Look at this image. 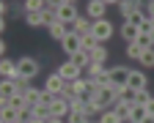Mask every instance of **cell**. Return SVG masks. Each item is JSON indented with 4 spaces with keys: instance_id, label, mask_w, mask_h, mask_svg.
Listing matches in <instances>:
<instances>
[{
    "instance_id": "6da1fadb",
    "label": "cell",
    "mask_w": 154,
    "mask_h": 123,
    "mask_svg": "<svg viewBox=\"0 0 154 123\" xmlns=\"http://www.w3.org/2000/svg\"><path fill=\"white\" fill-rule=\"evenodd\" d=\"M17 71H19V77L33 79L38 71H42V66H38V60H36V57H19V60H17Z\"/></svg>"
},
{
    "instance_id": "7a4b0ae2",
    "label": "cell",
    "mask_w": 154,
    "mask_h": 123,
    "mask_svg": "<svg viewBox=\"0 0 154 123\" xmlns=\"http://www.w3.org/2000/svg\"><path fill=\"white\" fill-rule=\"evenodd\" d=\"M50 115H52V118H69V115H72L69 98H63V96H55V98L50 101Z\"/></svg>"
},
{
    "instance_id": "3957f363",
    "label": "cell",
    "mask_w": 154,
    "mask_h": 123,
    "mask_svg": "<svg viewBox=\"0 0 154 123\" xmlns=\"http://www.w3.org/2000/svg\"><path fill=\"white\" fill-rule=\"evenodd\" d=\"M129 74H132L129 66H113L110 69V85L113 88H124L127 82H129Z\"/></svg>"
},
{
    "instance_id": "277c9868",
    "label": "cell",
    "mask_w": 154,
    "mask_h": 123,
    "mask_svg": "<svg viewBox=\"0 0 154 123\" xmlns=\"http://www.w3.org/2000/svg\"><path fill=\"white\" fill-rule=\"evenodd\" d=\"M44 90H47L50 96H61V93L66 90V79L58 74V71H55V74H50V77H47V82H44Z\"/></svg>"
},
{
    "instance_id": "5b68a950",
    "label": "cell",
    "mask_w": 154,
    "mask_h": 123,
    "mask_svg": "<svg viewBox=\"0 0 154 123\" xmlns=\"http://www.w3.org/2000/svg\"><path fill=\"white\" fill-rule=\"evenodd\" d=\"M91 33H94L96 38H99V44H105L107 38H113V22H107V19H96Z\"/></svg>"
},
{
    "instance_id": "8992f818",
    "label": "cell",
    "mask_w": 154,
    "mask_h": 123,
    "mask_svg": "<svg viewBox=\"0 0 154 123\" xmlns=\"http://www.w3.org/2000/svg\"><path fill=\"white\" fill-rule=\"evenodd\" d=\"M105 11H107V3L105 0H88V6H85V16L88 19H105Z\"/></svg>"
},
{
    "instance_id": "52a82bcc",
    "label": "cell",
    "mask_w": 154,
    "mask_h": 123,
    "mask_svg": "<svg viewBox=\"0 0 154 123\" xmlns=\"http://www.w3.org/2000/svg\"><path fill=\"white\" fill-rule=\"evenodd\" d=\"M25 115L19 112V110H14L11 104H6V101H0V123H19Z\"/></svg>"
},
{
    "instance_id": "ba28073f",
    "label": "cell",
    "mask_w": 154,
    "mask_h": 123,
    "mask_svg": "<svg viewBox=\"0 0 154 123\" xmlns=\"http://www.w3.org/2000/svg\"><path fill=\"white\" fill-rule=\"evenodd\" d=\"M55 14H58V19H61V22H66L69 28L77 22V19H80V14H77V6H72V3H63Z\"/></svg>"
},
{
    "instance_id": "9c48e42d",
    "label": "cell",
    "mask_w": 154,
    "mask_h": 123,
    "mask_svg": "<svg viewBox=\"0 0 154 123\" xmlns=\"http://www.w3.org/2000/svg\"><path fill=\"white\" fill-rule=\"evenodd\" d=\"M61 47H63V52L72 57L74 52H80V49H83V36H77V33H69V36L61 41Z\"/></svg>"
},
{
    "instance_id": "30bf717a",
    "label": "cell",
    "mask_w": 154,
    "mask_h": 123,
    "mask_svg": "<svg viewBox=\"0 0 154 123\" xmlns=\"http://www.w3.org/2000/svg\"><path fill=\"white\" fill-rule=\"evenodd\" d=\"M58 74H61L66 82H74V79H80V77H83V69H77L74 63H69V60H66V63L58 66Z\"/></svg>"
},
{
    "instance_id": "8fae6325",
    "label": "cell",
    "mask_w": 154,
    "mask_h": 123,
    "mask_svg": "<svg viewBox=\"0 0 154 123\" xmlns=\"http://www.w3.org/2000/svg\"><path fill=\"white\" fill-rule=\"evenodd\" d=\"M47 33L55 38V41H63L69 33H72V28L66 25V22H61V19H58V22H52V25H47Z\"/></svg>"
},
{
    "instance_id": "7c38bea8",
    "label": "cell",
    "mask_w": 154,
    "mask_h": 123,
    "mask_svg": "<svg viewBox=\"0 0 154 123\" xmlns=\"http://www.w3.org/2000/svg\"><path fill=\"white\" fill-rule=\"evenodd\" d=\"M119 33H121V38H127V44H135V41H138V36H140V28L124 19V25L119 28Z\"/></svg>"
},
{
    "instance_id": "4fadbf2b",
    "label": "cell",
    "mask_w": 154,
    "mask_h": 123,
    "mask_svg": "<svg viewBox=\"0 0 154 123\" xmlns=\"http://www.w3.org/2000/svg\"><path fill=\"white\" fill-rule=\"evenodd\" d=\"M94 30V19H88L85 14H80V19L72 25V33H77V36H88Z\"/></svg>"
},
{
    "instance_id": "5bb4252c",
    "label": "cell",
    "mask_w": 154,
    "mask_h": 123,
    "mask_svg": "<svg viewBox=\"0 0 154 123\" xmlns=\"http://www.w3.org/2000/svg\"><path fill=\"white\" fill-rule=\"evenodd\" d=\"M127 85H129L132 90H146V88H149V77H146L143 71H132Z\"/></svg>"
},
{
    "instance_id": "9a60e30c",
    "label": "cell",
    "mask_w": 154,
    "mask_h": 123,
    "mask_svg": "<svg viewBox=\"0 0 154 123\" xmlns=\"http://www.w3.org/2000/svg\"><path fill=\"white\" fill-rule=\"evenodd\" d=\"M132 107H135V104H127V101H119V98H116V104H113L110 110L127 123V120H132Z\"/></svg>"
},
{
    "instance_id": "2e32d148",
    "label": "cell",
    "mask_w": 154,
    "mask_h": 123,
    "mask_svg": "<svg viewBox=\"0 0 154 123\" xmlns=\"http://www.w3.org/2000/svg\"><path fill=\"white\" fill-rule=\"evenodd\" d=\"M17 96V82L14 79H3L0 82V101H11Z\"/></svg>"
},
{
    "instance_id": "e0dca14e",
    "label": "cell",
    "mask_w": 154,
    "mask_h": 123,
    "mask_svg": "<svg viewBox=\"0 0 154 123\" xmlns=\"http://www.w3.org/2000/svg\"><path fill=\"white\" fill-rule=\"evenodd\" d=\"M69 63H74L77 69H83V71H85V69L91 66V52H85V49H80V52H74V55L69 57Z\"/></svg>"
},
{
    "instance_id": "ac0fdd59",
    "label": "cell",
    "mask_w": 154,
    "mask_h": 123,
    "mask_svg": "<svg viewBox=\"0 0 154 123\" xmlns=\"http://www.w3.org/2000/svg\"><path fill=\"white\" fill-rule=\"evenodd\" d=\"M138 8H146V6H143V0H121V3H119V11L124 14V19H127L129 14H135Z\"/></svg>"
},
{
    "instance_id": "d6986e66",
    "label": "cell",
    "mask_w": 154,
    "mask_h": 123,
    "mask_svg": "<svg viewBox=\"0 0 154 123\" xmlns=\"http://www.w3.org/2000/svg\"><path fill=\"white\" fill-rule=\"evenodd\" d=\"M0 74H3V79H14L19 71H17V60H8V57H3L0 60Z\"/></svg>"
},
{
    "instance_id": "ffe728a7",
    "label": "cell",
    "mask_w": 154,
    "mask_h": 123,
    "mask_svg": "<svg viewBox=\"0 0 154 123\" xmlns=\"http://www.w3.org/2000/svg\"><path fill=\"white\" fill-rule=\"evenodd\" d=\"M25 101H28V107L44 104V90H38V88H30V90L25 93Z\"/></svg>"
},
{
    "instance_id": "44dd1931",
    "label": "cell",
    "mask_w": 154,
    "mask_h": 123,
    "mask_svg": "<svg viewBox=\"0 0 154 123\" xmlns=\"http://www.w3.org/2000/svg\"><path fill=\"white\" fill-rule=\"evenodd\" d=\"M25 22H28L30 28H42V25H47V19H44V11H33V14H25Z\"/></svg>"
},
{
    "instance_id": "7402d4cb",
    "label": "cell",
    "mask_w": 154,
    "mask_h": 123,
    "mask_svg": "<svg viewBox=\"0 0 154 123\" xmlns=\"http://www.w3.org/2000/svg\"><path fill=\"white\" fill-rule=\"evenodd\" d=\"M135 93H138V90H132L129 85H124V88H119L116 98H119V101H127V104H135Z\"/></svg>"
},
{
    "instance_id": "603a6c76",
    "label": "cell",
    "mask_w": 154,
    "mask_h": 123,
    "mask_svg": "<svg viewBox=\"0 0 154 123\" xmlns=\"http://www.w3.org/2000/svg\"><path fill=\"white\" fill-rule=\"evenodd\" d=\"M30 118H38V120L52 118L50 115V104H36V107H30Z\"/></svg>"
},
{
    "instance_id": "cb8c5ba5",
    "label": "cell",
    "mask_w": 154,
    "mask_h": 123,
    "mask_svg": "<svg viewBox=\"0 0 154 123\" xmlns=\"http://www.w3.org/2000/svg\"><path fill=\"white\" fill-rule=\"evenodd\" d=\"M102 71H107V69H105V63H99V60H91V66L85 69V77H91V79H94V77H99Z\"/></svg>"
},
{
    "instance_id": "d4e9b609",
    "label": "cell",
    "mask_w": 154,
    "mask_h": 123,
    "mask_svg": "<svg viewBox=\"0 0 154 123\" xmlns=\"http://www.w3.org/2000/svg\"><path fill=\"white\" fill-rule=\"evenodd\" d=\"M14 82H17V93H22V96L33 88V85H30V79H28V77H19V74L14 77Z\"/></svg>"
},
{
    "instance_id": "484cf974",
    "label": "cell",
    "mask_w": 154,
    "mask_h": 123,
    "mask_svg": "<svg viewBox=\"0 0 154 123\" xmlns=\"http://www.w3.org/2000/svg\"><path fill=\"white\" fill-rule=\"evenodd\" d=\"M47 3L44 0H25V14H33V11H44Z\"/></svg>"
},
{
    "instance_id": "4316f807",
    "label": "cell",
    "mask_w": 154,
    "mask_h": 123,
    "mask_svg": "<svg viewBox=\"0 0 154 123\" xmlns=\"http://www.w3.org/2000/svg\"><path fill=\"white\" fill-rule=\"evenodd\" d=\"M96 47H99V38H96L94 33H88V36H83V49H85V52H94Z\"/></svg>"
},
{
    "instance_id": "83f0119b",
    "label": "cell",
    "mask_w": 154,
    "mask_h": 123,
    "mask_svg": "<svg viewBox=\"0 0 154 123\" xmlns=\"http://www.w3.org/2000/svg\"><path fill=\"white\" fill-rule=\"evenodd\" d=\"M138 63H140L143 69H154V49H143V55H140Z\"/></svg>"
},
{
    "instance_id": "f1b7e54d",
    "label": "cell",
    "mask_w": 154,
    "mask_h": 123,
    "mask_svg": "<svg viewBox=\"0 0 154 123\" xmlns=\"http://www.w3.org/2000/svg\"><path fill=\"white\" fill-rule=\"evenodd\" d=\"M151 98H154V96L149 93V88H146V90H138V93H135V104H138V107H146Z\"/></svg>"
},
{
    "instance_id": "f546056e",
    "label": "cell",
    "mask_w": 154,
    "mask_h": 123,
    "mask_svg": "<svg viewBox=\"0 0 154 123\" xmlns=\"http://www.w3.org/2000/svg\"><path fill=\"white\" fill-rule=\"evenodd\" d=\"M99 123H124V120H121L119 115H116L113 110H105V112L99 115Z\"/></svg>"
},
{
    "instance_id": "4dcf8cb0",
    "label": "cell",
    "mask_w": 154,
    "mask_h": 123,
    "mask_svg": "<svg viewBox=\"0 0 154 123\" xmlns=\"http://www.w3.org/2000/svg\"><path fill=\"white\" fill-rule=\"evenodd\" d=\"M91 60H99V63H105V60H107V47H105V44H99V47L91 52Z\"/></svg>"
},
{
    "instance_id": "1f68e13d",
    "label": "cell",
    "mask_w": 154,
    "mask_h": 123,
    "mask_svg": "<svg viewBox=\"0 0 154 123\" xmlns=\"http://www.w3.org/2000/svg\"><path fill=\"white\" fill-rule=\"evenodd\" d=\"M149 115H146V107H138V104H135L132 107V123H143Z\"/></svg>"
},
{
    "instance_id": "d6a6232c",
    "label": "cell",
    "mask_w": 154,
    "mask_h": 123,
    "mask_svg": "<svg viewBox=\"0 0 154 123\" xmlns=\"http://www.w3.org/2000/svg\"><path fill=\"white\" fill-rule=\"evenodd\" d=\"M143 19H146V8H138L135 14H129V16H127V22H132V25H140Z\"/></svg>"
},
{
    "instance_id": "836d02e7",
    "label": "cell",
    "mask_w": 154,
    "mask_h": 123,
    "mask_svg": "<svg viewBox=\"0 0 154 123\" xmlns=\"http://www.w3.org/2000/svg\"><path fill=\"white\" fill-rule=\"evenodd\" d=\"M140 55H143V49H140L138 44H127V57H132V60H140Z\"/></svg>"
},
{
    "instance_id": "e575fe53",
    "label": "cell",
    "mask_w": 154,
    "mask_h": 123,
    "mask_svg": "<svg viewBox=\"0 0 154 123\" xmlns=\"http://www.w3.org/2000/svg\"><path fill=\"white\" fill-rule=\"evenodd\" d=\"M94 79H96V82H99V85H102V88H107V85H110V69H107V71H102L99 77H94Z\"/></svg>"
},
{
    "instance_id": "d590c367",
    "label": "cell",
    "mask_w": 154,
    "mask_h": 123,
    "mask_svg": "<svg viewBox=\"0 0 154 123\" xmlns=\"http://www.w3.org/2000/svg\"><path fill=\"white\" fill-rule=\"evenodd\" d=\"M146 16L154 19V0H146Z\"/></svg>"
},
{
    "instance_id": "8d00e7d4",
    "label": "cell",
    "mask_w": 154,
    "mask_h": 123,
    "mask_svg": "<svg viewBox=\"0 0 154 123\" xmlns=\"http://www.w3.org/2000/svg\"><path fill=\"white\" fill-rule=\"evenodd\" d=\"M44 3H47V8H55L58 11V8L63 6V0H44Z\"/></svg>"
},
{
    "instance_id": "74e56055",
    "label": "cell",
    "mask_w": 154,
    "mask_h": 123,
    "mask_svg": "<svg viewBox=\"0 0 154 123\" xmlns=\"http://www.w3.org/2000/svg\"><path fill=\"white\" fill-rule=\"evenodd\" d=\"M146 115H149V118H154V98L146 104Z\"/></svg>"
},
{
    "instance_id": "f35d334b",
    "label": "cell",
    "mask_w": 154,
    "mask_h": 123,
    "mask_svg": "<svg viewBox=\"0 0 154 123\" xmlns=\"http://www.w3.org/2000/svg\"><path fill=\"white\" fill-rule=\"evenodd\" d=\"M8 8H11L8 3H0V14H3V19H6V14H8Z\"/></svg>"
},
{
    "instance_id": "ab89813d",
    "label": "cell",
    "mask_w": 154,
    "mask_h": 123,
    "mask_svg": "<svg viewBox=\"0 0 154 123\" xmlns=\"http://www.w3.org/2000/svg\"><path fill=\"white\" fill-rule=\"evenodd\" d=\"M47 123H69L66 118H47Z\"/></svg>"
},
{
    "instance_id": "60d3db41",
    "label": "cell",
    "mask_w": 154,
    "mask_h": 123,
    "mask_svg": "<svg viewBox=\"0 0 154 123\" xmlns=\"http://www.w3.org/2000/svg\"><path fill=\"white\" fill-rule=\"evenodd\" d=\"M25 123H47V120H38V118H30V115H28V118H25Z\"/></svg>"
},
{
    "instance_id": "b9f144b4",
    "label": "cell",
    "mask_w": 154,
    "mask_h": 123,
    "mask_svg": "<svg viewBox=\"0 0 154 123\" xmlns=\"http://www.w3.org/2000/svg\"><path fill=\"white\" fill-rule=\"evenodd\" d=\"M105 3H107V6H113V3H116V6H119V3H121V0H105Z\"/></svg>"
},
{
    "instance_id": "7bdbcfd3",
    "label": "cell",
    "mask_w": 154,
    "mask_h": 123,
    "mask_svg": "<svg viewBox=\"0 0 154 123\" xmlns=\"http://www.w3.org/2000/svg\"><path fill=\"white\" fill-rule=\"evenodd\" d=\"M143 123H154V118H146V120H143Z\"/></svg>"
},
{
    "instance_id": "ee69618b",
    "label": "cell",
    "mask_w": 154,
    "mask_h": 123,
    "mask_svg": "<svg viewBox=\"0 0 154 123\" xmlns=\"http://www.w3.org/2000/svg\"><path fill=\"white\" fill-rule=\"evenodd\" d=\"M63 3H72V6H74V3H77V0H63Z\"/></svg>"
},
{
    "instance_id": "f6af8a7d",
    "label": "cell",
    "mask_w": 154,
    "mask_h": 123,
    "mask_svg": "<svg viewBox=\"0 0 154 123\" xmlns=\"http://www.w3.org/2000/svg\"><path fill=\"white\" fill-rule=\"evenodd\" d=\"M129 123H132V120H129Z\"/></svg>"
}]
</instances>
